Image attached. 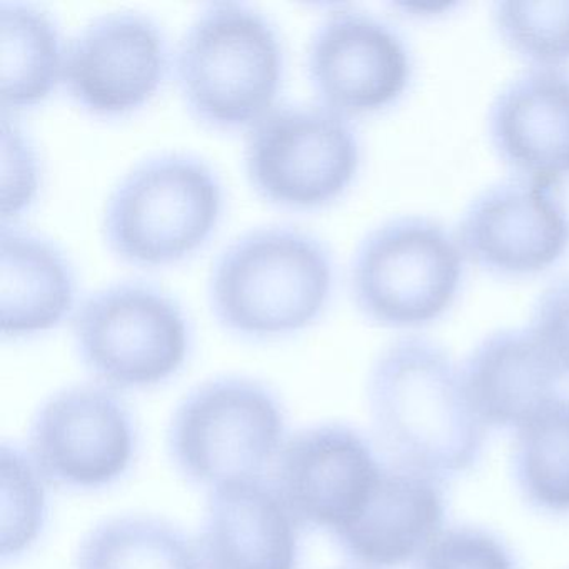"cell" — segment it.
Returning <instances> with one entry per match:
<instances>
[{
	"instance_id": "obj_25",
	"label": "cell",
	"mask_w": 569,
	"mask_h": 569,
	"mask_svg": "<svg viewBox=\"0 0 569 569\" xmlns=\"http://www.w3.org/2000/svg\"><path fill=\"white\" fill-rule=\"evenodd\" d=\"M416 569H516L511 551L491 532L455 528L441 532Z\"/></svg>"
},
{
	"instance_id": "obj_17",
	"label": "cell",
	"mask_w": 569,
	"mask_h": 569,
	"mask_svg": "<svg viewBox=\"0 0 569 569\" xmlns=\"http://www.w3.org/2000/svg\"><path fill=\"white\" fill-rule=\"evenodd\" d=\"M562 372L529 328L486 336L462 368L466 391L485 425L521 429L558 398Z\"/></svg>"
},
{
	"instance_id": "obj_15",
	"label": "cell",
	"mask_w": 569,
	"mask_h": 569,
	"mask_svg": "<svg viewBox=\"0 0 569 569\" xmlns=\"http://www.w3.org/2000/svg\"><path fill=\"white\" fill-rule=\"evenodd\" d=\"M445 518V492L435 478L385 466L361 512L331 536L356 568L392 569L421 558Z\"/></svg>"
},
{
	"instance_id": "obj_22",
	"label": "cell",
	"mask_w": 569,
	"mask_h": 569,
	"mask_svg": "<svg viewBox=\"0 0 569 569\" xmlns=\"http://www.w3.org/2000/svg\"><path fill=\"white\" fill-rule=\"evenodd\" d=\"M492 21L502 42L532 68L569 62V0H502L492 9Z\"/></svg>"
},
{
	"instance_id": "obj_20",
	"label": "cell",
	"mask_w": 569,
	"mask_h": 569,
	"mask_svg": "<svg viewBox=\"0 0 569 569\" xmlns=\"http://www.w3.org/2000/svg\"><path fill=\"white\" fill-rule=\"evenodd\" d=\"M76 569H206L198 542L154 516L106 519L84 536Z\"/></svg>"
},
{
	"instance_id": "obj_2",
	"label": "cell",
	"mask_w": 569,
	"mask_h": 569,
	"mask_svg": "<svg viewBox=\"0 0 569 569\" xmlns=\"http://www.w3.org/2000/svg\"><path fill=\"white\" fill-rule=\"evenodd\" d=\"M336 284L331 249L296 226L249 229L212 262L208 302L218 325L246 341H278L315 326Z\"/></svg>"
},
{
	"instance_id": "obj_1",
	"label": "cell",
	"mask_w": 569,
	"mask_h": 569,
	"mask_svg": "<svg viewBox=\"0 0 569 569\" xmlns=\"http://www.w3.org/2000/svg\"><path fill=\"white\" fill-rule=\"evenodd\" d=\"M368 402L379 442L402 468L455 478L485 451L486 425L469 401L462 369L431 339L391 342L369 372Z\"/></svg>"
},
{
	"instance_id": "obj_24",
	"label": "cell",
	"mask_w": 569,
	"mask_h": 569,
	"mask_svg": "<svg viewBox=\"0 0 569 569\" xmlns=\"http://www.w3.org/2000/svg\"><path fill=\"white\" fill-rule=\"evenodd\" d=\"M42 184V166L31 136L16 116L2 112L0 204L2 224H16L31 209Z\"/></svg>"
},
{
	"instance_id": "obj_19",
	"label": "cell",
	"mask_w": 569,
	"mask_h": 569,
	"mask_svg": "<svg viewBox=\"0 0 569 569\" xmlns=\"http://www.w3.org/2000/svg\"><path fill=\"white\" fill-rule=\"evenodd\" d=\"M66 49L56 19L41 6L0 2V96L2 112L38 108L64 78Z\"/></svg>"
},
{
	"instance_id": "obj_23",
	"label": "cell",
	"mask_w": 569,
	"mask_h": 569,
	"mask_svg": "<svg viewBox=\"0 0 569 569\" xmlns=\"http://www.w3.org/2000/svg\"><path fill=\"white\" fill-rule=\"evenodd\" d=\"M2 558H19L38 542L48 518L46 479L16 446H2Z\"/></svg>"
},
{
	"instance_id": "obj_7",
	"label": "cell",
	"mask_w": 569,
	"mask_h": 569,
	"mask_svg": "<svg viewBox=\"0 0 569 569\" xmlns=\"http://www.w3.org/2000/svg\"><path fill=\"white\" fill-rule=\"evenodd\" d=\"M465 254L456 234L426 216H399L372 228L351 261L352 301L382 328L431 325L458 298Z\"/></svg>"
},
{
	"instance_id": "obj_14",
	"label": "cell",
	"mask_w": 569,
	"mask_h": 569,
	"mask_svg": "<svg viewBox=\"0 0 569 569\" xmlns=\"http://www.w3.org/2000/svg\"><path fill=\"white\" fill-rule=\"evenodd\" d=\"M499 159L518 178L558 186L569 178V74L532 68L501 89L488 114Z\"/></svg>"
},
{
	"instance_id": "obj_21",
	"label": "cell",
	"mask_w": 569,
	"mask_h": 569,
	"mask_svg": "<svg viewBox=\"0 0 569 569\" xmlns=\"http://www.w3.org/2000/svg\"><path fill=\"white\" fill-rule=\"evenodd\" d=\"M515 476L529 505L569 512V399L556 398L519 429Z\"/></svg>"
},
{
	"instance_id": "obj_10",
	"label": "cell",
	"mask_w": 569,
	"mask_h": 569,
	"mask_svg": "<svg viewBox=\"0 0 569 569\" xmlns=\"http://www.w3.org/2000/svg\"><path fill=\"white\" fill-rule=\"evenodd\" d=\"M171 69L174 56L158 21L138 11L108 12L68 42L62 86L88 114L119 119L148 106Z\"/></svg>"
},
{
	"instance_id": "obj_12",
	"label": "cell",
	"mask_w": 569,
	"mask_h": 569,
	"mask_svg": "<svg viewBox=\"0 0 569 569\" xmlns=\"http://www.w3.org/2000/svg\"><path fill=\"white\" fill-rule=\"evenodd\" d=\"M382 469L361 432L328 422L286 439L271 485L299 528L335 535L365 508Z\"/></svg>"
},
{
	"instance_id": "obj_6",
	"label": "cell",
	"mask_w": 569,
	"mask_h": 569,
	"mask_svg": "<svg viewBox=\"0 0 569 569\" xmlns=\"http://www.w3.org/2000/svg\"><path fill=\"white\" fill-rule=\"evenodd\" d=\"M284 442V406L269 386L246 376L196 386L168 429L169 458L179 475L208 489L261 479Z\"/></svg>"
},
{
	"instance_id": "obj_9",
	"label": "cell",
	"mask_w": 569,
	"mask_h": 569,
	"mask_svg": "<svg viewBox=\"0 0 569 569\" xmlns=\"http://www.w3.org/2000/svg\"><path fill=\"white\" fill-rule=\"evenodd\" d=\"M136 451L131 409L102 385L61 389L42 402L29 428V458L59 488H108L131 469Z\"/></svg>"
},
{
	"instance_id": "obj_4",
	"label": "cell",
	"mask_w": 569,
	"mask_h": 569,
	"mask_svg": "<svg viewBox=\"0 0 569 569\" xmlns=\"http://www.w3.org/2000/svg\"><path fill=\"white\" fill-rule=\"evenodd\" d=\"M224 206V186L208 161L189 152H162L132 166L112 188L102 236L126 264L168 268L209 244Z\"/></svg>"
},
{
	"instance_id": "obj_3",
	"label": "cell",
	"mask_w": 569,
	"mask_h": 569,
	"mask_svg": "<svg viewBox=\"0 0 569 569\" xmlns=\"http://www.w3.org/2000/svg\"><path fill=\"white\" fill-rule=\"evenodd\" d=\"M179 94L206 128L234 132L261 121L278 104L286 78L278 26L241 2L204 6L174 52Z\"/></svg>"
},
{
	"instance_id": "obj_18",
	"label": "cell",
	"mask_w": 569,
	"mask_h": 569,
	"mask_svg": "<svg viewBox=\"0 0 569 569\" xmlns=\"http://www.w3.org/2000/svg\"><path fill=\"white\" fill-rule=\"evenodd\" d=\"M78 276L56 242L16 224L0 228V331L29 339L59 328L78 309Z\"/></svg>"
},
{
	"instance_id": "obj_26",
	"label": "cell",
	"mask_w": 569,
	"mask_h": 569,
	"mask_svg": "<svg viewBox=\"0 0 569 569\" xmlns=\"http://www.w3.org/2000/svg\"><path fill=\"white\" fill-rule=\"evenodd\" d=\"M529 329L562 375H569V276L556 279L538 296Z\"/></svg>"
},
{
	"instance_id": "obj_5",
	"label": "cell",
	"mask_w": 569,
	"mask_h": 569,
	"mask_svg": "<svg viewBox=\"0 0 569 569\" xmlns=\"http://www.w3.org/2000/svg\"><path fill=\"white\" fill-rule=\"evenodd\" d=\"M72 341L98 385L138 391L164 385L184 368L192 326L174 296L154 282L124 279L79 302Z\"/></svg>"
},
{
	"instance_id": "obj_13",
	"label": "cell",
	"mask_w": 569,
	"mask_h": 569,
	"mask_svg": "<svg viewBox=\"0 0 569 569\" xmlns=\"http://www.w3.org/2000/svg\"><path fill=\"white\" fill-rule=\"evenodd\" d=\"M306 69L319 104L351 118L395 104L411 81L412 66L391 26L339 9L312 31Z\"/></svg>"
},
{
	"instance_id": "obj_11",
	"label": "cell",
	"mask_w": 569,
	"mask_h": 569,
	"mask_svg": "<svg viewBox=\"0 0 569 569\" xmlns=\"http://www.w3.org/2000/svg\"><path fill=\"white\" fill-rule=\"evenodd\" d=\"M466 261L505 278L539 274L569 248V212L556 186L511 178L479 192L455 232Z\"/></svg>"
},
{
	"instance_id": "obj_16",
	"label": "cell",
	"mask_w": 569,
	"mask_h": 569,
	"mask_svg": "<svg viewBox=\"0 0 569 569\" xmlns=\"http://www.w3.org/2000/svg\"><path fill=\"white\" fill-rule=\"evenodd\" d=\"M299 528L271 482L209 489L198 546L206 569H298Z\"/></svg>"
},
{
	"instance_id": "obj_8",
	"label": "cell",
	"mask_w": 569,
	"mask_h": 569,
	"mask_svg": "<svg viewBox=\"0 0 569 569\" xmlns=\"http://www.w3.org/2000/svg\"><path fill=\"white\" fill-rule=\"evenodd\" d=\"M242 162L259 198L288 211H316L351 188L361 142L351 119L319 102L279 104L249 129Z\"/></svg>"
}]
</instances>
